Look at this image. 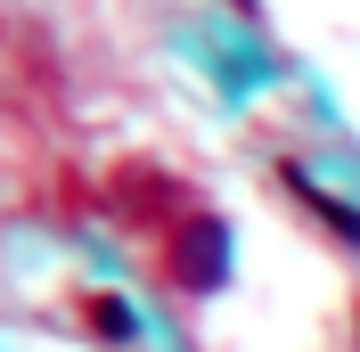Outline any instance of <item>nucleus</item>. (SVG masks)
I'll use <instances>...</instances> for the list:
<instances>
[{"label":"nucleus","instance_id":"f257e3e1","mask_svg":"<svg viewBox=\"0 0 360 352\" xmlns=\"http://www.w3.org/2000/svg\"><path fill=\"white\" fill-rule=\"evenodd\" d=\"M221 263H229V238L213 213H188L180 230H164V270L180 287H221Z\"/></svg>","mask_w":360,"mask_h":352},{"label":"nucleus","instance_id":"f03ea898","mask_svg":"<svg viewBox=\"0 0 360 352\" xmlns=\"http://www.w3.org/2000/svg\"><path fill=\"white\" fill-rule=\"evenodd\" d=\"M90 320H98V336H123V320H131V311L115 303V295H98V303H90Z\"/></svg>","mask_w":360,"mask_h":352}]
</instances>
